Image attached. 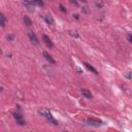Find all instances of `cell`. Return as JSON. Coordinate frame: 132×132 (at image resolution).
<instances>
[{
  "instance_id": "obj_14",
  "label": "cell",
  "mask_w": 132,
  "mask_h": 132,
  "mask_svg": "<svg viewBox=\"0 0 132 132\" xmlns=\"http://www.w3.org/2000/svg\"><path fill=\"white\" fill-rule=\"evenodd\" d=\"M71 2H72V3H74V4H75V5H77V4H78V3H77V2H76V1H74V0H71Z\"/></svg>"
},
{
  "instance_id": "obj_12",
  "label": "cell",
  "mask_w": 132,
  "mask_h": 132,
  "mask_svg": "<svg viewBox=\"0 0 132 132\" xmlns=\"http://www.w3.org/2000/svg\"><path fill=\"white\" fill-rule=\"evenodd\" d=\"M33 1H34V3H36V4L39 5V6H42V5H43L42 0H33Z\"/></svg>"
},
{
  "instance_id": "obj_15",
  "label": "cell",
  "mask_w": 132,
  "mask_h": 132,
  "mask_svg": "<svg viewBox=\"0 0 132 132\" xmlns=\"http://www.w3.org/2000/svg\"><path fill=\"white\" fill-rule=\"evenodd\" d=\"M81 1H84V2H86V0H81Z\"/></svg>"
},
{
  "instance_id": "obj_10",
  "label": "cell",
  "mask_w": 132,
  "mask_h": 132,
  "mask_svg": "<svg viewBox=\"0 0 132 132\" xmlns=\"http://www.w3.org/2000/svg\"><path fill=\"white\" fill-rule=\"evenodd\" d=\"M5 22H6V19L4 16V14L1 13L0 14V25H1V27H5Z\"/></svg>"
},
{
  "instance_id": "obj_6",
  "label": "cell",
  "mask_w": 132,
  "mask_h": 132,
  "mask_svg": "<svg viewBox=\"0 0 132 132\" xmlns=\"http://www.w3.org/2000/svg\"><path fill=\"white\" fill-rule=\"evenodd\" d=\"M43 57L45 58V60L47 61V62H50V63H52V64H55L56 63V61L53 59V57L48 54V53H46V52H43Z\"/></svg>"
},
{
  "instance_id": "obj_8",
  "label": "cell",
  "mask_w": 132,
  "mask_h": 132,
  "mask_svg": "<svg viewBox=\"0 0 132 132\" xmlns=\"http://www.w3.org/2000/svg\"><path fill=\"white\" fill-rule=\"evenodd\" d=\"M81 94L86 97V98H92V94H91V91H89L88 89H81L80 90Z\"/></svg>"
},
{
  "instance_id": "obj_7",
  "label": "cell",
  "mask_w": 132,
  "mask_h": 132,
  "mask_svg": "<svg viewBox=\"0 0 132 132\" xmlns=\"http://www.w3.org/2000/svg\"><path fill=\"white\" fill-rule=\"evenodd\" d=\"M84 65L86 66V68L88 69V70H90L91 72H93V73H95V74H98V71L91 65V64H89V63H87V62H84Z\"/></svg>"
},
{
  "instance_id": "obj_3",
  "label": "cell",
  "mask_w": 132,
  "mask_h": 132,
  "mask_svg": "<svg viewBox=\"0 0 132 132\" xmlns=\"http://www.w3.org/2000/svg\"><path fill=\"white\" fill-rule=\"evenodd\" d=\"M13 116H14V119H15V121H16V123L19 125H24L25 124V122L23 120V117H22V114L20 112H14Z\"/></svg>"
},
{
  "instance_id": "obj_11",
  "label": "cell",
  "mask_w": 132,
  "mask_h": 132,
  "mask_svg": "<svg viewBox=\"0 0 132 132\" xmlns=\"http://www.w3.org/2000/svg\"><path fill=\"white\" fill-rule=\"evenodd\" d=\"M24 23H25V25H27V26H31L32 25V21L28 18V16H24Z\"/></svg>"
},
{
  "instance_id": "obj_2",
  "label": "cell",
  "mask_w": 132,
  "mask_h": 132,
  "mask_svg": "<svg viewBox=\"0 0 132 132\" xmlns=\"http://www.w3.org/2000/svg\"><path fill=\"white\" fill-rule=\"evenodd\" d=\"M87 124L90 125V126H93V127H99L102 125V122L98 119H94V118H88L87 119Z\"/></svg>"
},
{
  "instance_id": "obj_5",
  "label": "cell",
  "mask_w": 132,
  "mask_h": 132,
  "mask_svg": "<svg viewBox=\"0 0 132 132\" xmlns=\"http://www.w3.org/2000/svg\"><path fill=\"white\" fill-rule=\"evenodd\" d=\"M42 38H43V41H44V43L50 47V48H52V47H54V44H53V42H52V40L50 39V37H47L46 35H43L42 36Z\"/></svg>"
},
{
  "instance_id": "obj_13",
  "label": "cell",
  "mask_w": 132,
  "mask_h": 132,
  "mask_svg": "<svg viewBox=\"0 0 132 132\" xmlns=\"http://www.w3.org/2000/svg\"><path fill=\"white\" fill-rule=\"evenodd\" d=\"M127 38H128V40H129V41L132 43V33L128 34V35H127Z\"/></svg>"
},
{
  "instance_id": "obj_4",
  "label": "cell",
  "mask_w": 132,
  "mask_h": 132,
  "mask_svg": "<svg viewBox=\"0 0 132 132\" xmlns=\"http://www.w3.org/2000/svg\"><path fill=\"white\" fill-rule=\"evenodd\" d=\"M28 36H29V39L31 40V42L32 43H34V44H38V38H37V36L33 33V32H29L28 33Z\"/></svg>"
},
{
  "instance_id": "obj_1",
  "label": "cell",
  "mask_w": 132,
  "mask_h": 132,
  "mask_svg": "<svg viewBox=\"0 0 132 132\" xmlns=\"http://www.w3.org/2000/svg\"><path fill=\"white\" fill-rule=\"evenodd\" d=\"M38 112H39L42 117H44L48 122L53 123L54 125H58V122L54 119V117L52 116V112H51L48 109H46V108H41V109H39V110H38Z\"/></svg>"
},
{
  "instance_id": "obj_9",
  "label": "cell",
  "mask_w": 132,
  "mask_h": 132,
  "mask_svg": "<svg viewBox=\"0 0 132 132\" xmlns=\"http://www.w3.org/2000/svg\"><path fill=\"white\" fill-rule=\"evenodd\" d=\"M44 21H45L48 25H54V24H55V21H54V19H53L52 15H45V16H44Z\"/></svg>"
}]
</instances>
